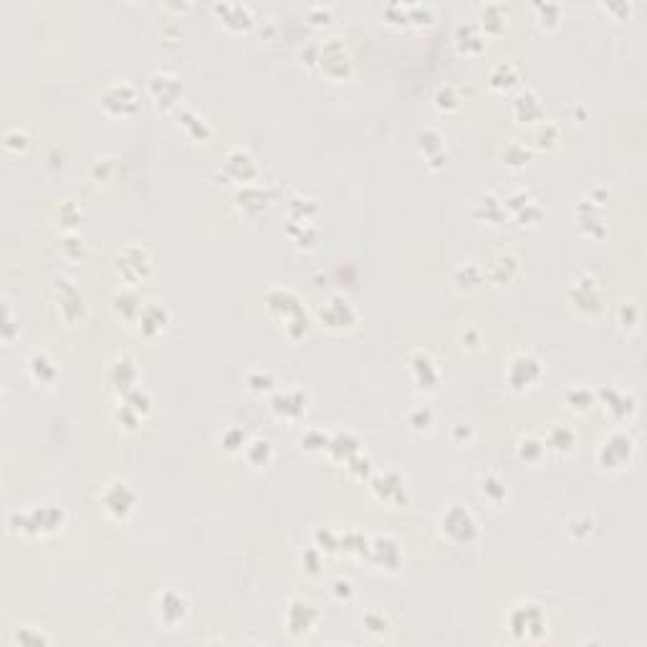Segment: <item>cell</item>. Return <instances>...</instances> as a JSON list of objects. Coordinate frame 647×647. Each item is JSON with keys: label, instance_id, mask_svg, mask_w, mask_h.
<instances>
[{"label": "cell", "instance_id": "5b68a950", "mask_svg": "<svg viewBox=\"0 0 647 647\" xmlns=\"http://www.w3.org/2000/svg\"><path fill=\"white\" fill-rule=\"evenodd\" d=\"M630 453H632V443H630V438H625V435H614L612 440L604 443L599 458H602L604 468H619V466H625L627 463Z\"/></svg>", "mask_w": 647, "mask_h": 647}, {"label": "cell", "instance_id": "e0dca14e", "mask_svg": "<svg viewBox=\"0 0 647 647\" xmlns=\"http://www.w3.org/2000/svg\"><path fill=\"white\" fill-rule=\"evenodd\" d=\"M574 445V432L567 430V427H554L549 432V447L554 450H567V447Z\"/></svg>", "mask_w": 647, "mask_h": 647}, {"label": "cell", "instance_id": "cb8c5ba5", "mask_svg": "<svg viewBox=\"0 0 647 647\" xmlns=\"http://www.w3.org/2000/svg\"><path fill=\"white\" fill-rule=\"evenodd\" d=\"M541 453H544V445H541L539 440H524V443H521V458L536 461Z\"/></svg>", "mask_w": 647, "mask_h": 647}, {"label": "cell", "instance_id": "52a82bcc", "mask_svg": "<svg viewBox=\"0 0 647 647\" xmlns=\"http://www.w3.org/2000/svg\"><path fill=\"white\" fill-rule=\"evenodd\" d=\"M412 372H415V377H417V384L420 387H427V389H432L435 384H438V380H440V374H438V369H435V364H432V360L427 357V354H415L412 357Z\"/></svg>", "mask_w": 647, "mask_h": 647}, {"label": "cell", "instance_id": "484cf974", "mask_svg": "<svg viewBox=\"0 0 647 647\" xmlns=\"http://www.w3.org/2000/svg\"><path fill=\"white\" fill-rule=\"evenodd\" d=\"M238 162H248V157H245L243 152H240V159H238ZM228 165H231V167H236L238 172H240V170H243V167H240V165H236V159H228Z\"/></svg>", "mask_w": 647, "mask_h": 647}, {"label": "cell", "instance_id": "44dd1931", "mask_svg": "<svg viewBox=\"0 0 647 647\" xmlns=\"http://www.w3.org/2000/svg\"><path fill=\"white\" fill-rule=\"evenodd\" d=\"M6 147H8V150H26V147H28V137H26V132H21V130L6 132Z\"/></svg>", "mask_w": 647, "mask_h": 647}, {"label": "cell", "instance_id": "8fae6325", "mask_svg": "<svg viewBox=\"0 0 647 647\" xmlns=\"http://www.w3.org/2000/svg\"><path fill=\"white\" fill-rule=\"evenodd\" d=\"M56 286L64 291V303H61V311H64V317L69 319V321H73V314H71V309L76 311V317H84V299L79 296V291L69 283L66 278H61V281H56Z\"/></svg>", "mask_w": 647, "mask_h": 647}, {"label": "cell", "instance_id": "2e32d148", "mask_svg": "<svg viewBox=\"0 0 647 647\" xmlns=\"http://www.w3.org/2000/svg\"><path fill=\"white\" fill-rule=\"evenodd\" d=\"M481 493L488 501H493V504H501L506 498V486L498 478H493V475H488V478H483L481 481Z\"/></svg>", "mask_w": 647, "mask_h": 647}, {"label": "cell", "instance_id": "30bf717a", "mask_svg": "<svg viewBox=\"0 0 647 647\" xmlns=\"http://www.w3.org/2000/svg\"><path fill=\"white\" fill-rule=\"evenodd\" d=\"M180 91H182V87L175 76L157 73V76L152 79V94L159 99V104H162V101H165V104H175V99L180 96Z\"/></svg>", "mask_w": 647, "mask_h": 647}, {"label": "cell", "instance_id": "ffe728a7", "mask_svg": "<svg viewBox=\"0 0 647 647\" xmlns=\"http://www.w3.org/2000/svg\"><path fill=\"white\" fill-rule=\"evenodd\" d=\"M501 8L498 6H488L486 10H483V26L486 28H490V30H501V26H504V15H496Z\"/></svg>", "mask_w": 647, "mask_h": 647}, {"label": "cell", "instance_id": "4fadbf2b", "mask_svg": "<svg viewBox=\"0 0 647 647\" xmlns=\"http://www.w3.org/2000/svg\"><path fill=\"white\" fill-rule=\"evenodd\" d=\"M288 612H294V614H288V625H291V630H294V632H299V630H301V625L309 627L311 622L317 619V610H314L309 602H301V599H296V602L291 604V610H288Z\"/></svg>", "mask_w": 647, "mask_h": 647}, {"label": "cell", "instance_id": "d6986e66", "mask_svg": "<svg viewBox=\"0 0 647 647\" xmlns=\"http://www.w3.org/2000/svg\"><path fill=\"white\" fill-rule=\"evenodd\" d=\"M162 604H165V607H162V617H167L170 612H175V614H177V619L185 614V602H182L177 594H172V592H170V594L162 599Z\"/></svg>", "mask_w": 647, "mask_h": 647}, {"label": "cell", "instance_id": "6da1fadb", "mask_svg": "<svg viewBox=\"0 0 647 647\" xmlns=\"http://www.w3.org/2000/svg\"><path fill=\"white\" fill-rule=\"evenodd\" d=\"M443 529L455 541H470L475 536V521L470 516V511H466L463 506H450L447 508V513L443 516Z\"/></svg>", "mask_w": 647, "mask_h": 647}, {"label": "cell", "instance_id": "7c38bea8", "mask_svg": "<svg viewBox=\"0 0 647 647\" xmlns=\"http://www.w3.org/2000/svg\"><path fill=\"white\" fill-rule=\"evenodd\" d=\"M130 268L134 271V281H139V278H144V274L150 271V263H147V256H144L139 248H134V258L132 260H127V256H119L116 258V271H119V276H127L130 274Z\"/></svg>", "mask_w": 647, "mask_h": 647}, {"label": "cell", "instance_id": "603a6c76", "mask_svg": "<svg viewBox=\"0 0 647 647\" xmlns=\"http://www.w3.org/2000/svg\"><path fill=\"white\" fill-rule=\"evenodd\" d=\"M30 372L36 374V377H38L41 382H46L44 372L53 374V367H51V362L46 360V357H41V354H38V357H33V360H30Z\"/></svg>", "mask_w": 647, "mask_h": 647}, {"label": "cell", "instance_id": "3957f363", "mask_svg": "<svg viewBox=\"0 0 647 647\" xmlns=\"http://www.w3.org/2000/svg\"><path fill=\"white\" fill-rule=\"evenodd\" d=\"M101 104L109 112L114 109V114H132L137 109V91L130 84H114V87H109L104 91V101Z\"/></svg>", "mask_w": 647, "mask_h": 647}, {"label": "cell", "instance_id": "277c9868", "mask_svg": "<svg viewBox=\"0 0 647 647\" xmlns=\"http://www.w3.org/2000/svg\"><path fill=\"white\" fill-rule=\"evenodd\" d=\"M134 506V493L127 488V483H112L104 493V508L116 518H124Z\"/></svg>", "mask_w": 647, "mask_h": 647}, {"label": "cell", "instance_id": "9c48e42d", "mask_svg": "<svg viewBox=\"0 0 647 647\" xmlns=\"http://www.w3.org/2000/svg\"><path fill=\"white\" fill-rule=\"evenodd\" d=\"M215 13L223 15L225 26H231L236 30H243L251 26V10L240 3H225V6H215Z\"/></svg>", "mask_w": 647, "mask_h": 647}, {"label": "cell", "instance_id": "8992f818", "mask_svg": "<svg viewBox=\"0 0 647 647\" xmlns=\"http://www.w3.org/2000/svg\"><path fill=\"white\" fill-rule=\"evenodd\" d=\"M28 526L26 529H33V531H56L58 526L64 524V513L56 508V506H41V508H33L26 516Z\"/></svg>", "mask_w": 647, "mask_h": 647}, {"label": "cell", "instance_id": "ac0fdd59", "mask_svg": "<svg viewBox=\"0 0 647 647\" xmlns=\"http://www.w3.org/2000/svg\"><path fill=\"white\" fill-rule=\"evenodd\" d=\"M513 81H516V71H513V66L511 64H501L493 71V76H490V84L496 89H508L513 87Z\"/></svg>", "mask_w": 647, "mask_h": 647}, {"label": "cell", "instance_id": "9a60e30c", "mask_svg": "<svg viewBox=\"0 0 647 647\" xmlns=\"http://www.w3.org/2000/svg\"><path fill=\"white\" fill-rule=\"evenodd\" d=\"M513 109H516V114L524 119V122H531L533 116H541V104L536 99H533V94H521L516 101H513Z\"/></svg>", "mask_w": 647, "mask_h": 647}, {"label": "cell", "instance_id": "5bb4252c", "mask_svg": "<svg viewBox=\"0 0 647 647\" xmlns=\"http://www.w3.org/2000/svg\"><path fill=\"white\" fill-rule=\"evenodd\" d=\"M139 321H142V326L147 331H159L165 329V309L162 306H157V303H152V306H144V309H139Z\"/></svg>", "mask_w": 647, "mask_h": 647}, {"label": "cell", "instance_id": "7402d4cb", "mask_svg": "<svg viewBox=\"0 0 647 647\" xmlns=\"http://www.w3.org/2000/svg\"><path fill=\"white\" fill-rule=\"evenodd\" d=\"M410 423L412 427H417V430H427L432 425V412L427 410V407H420V410L410 412Z\"/></svg>", "mask_w": 647, "mask_h": 647}, {"label": "cell", "instance_id": "ba28073f", "mask_svg": "<svg viewBox=\"0 0 647 647\" xmlns=\"http://www.w3.org/2000/svg\"><path fill=\"white\" fill-rule=\"evenodd\" d=\"M321 319H326V321H329V326H346V324H352L357 317H354V311H352V306H349V301H342V299H331V301L321 309Z\"/></svg>", "mask_w": 647, "mask_h": 647}, {"label": "cell", "instance_id": "d4e9b609", "mask_svg": "<svg viewBox=\"0 0 647 647\" xmlns=\"http://www.w3.org/2000/svg\"><path fill=\"white\" fill-rule=\"evenodd\" d=\"M435 101H438L440 109H453L458 107V96H455V91L450 87L447 89H440L438 96H435Z\"/></svg>", "mask_w": 647, "mask_h": 647}, {"label": "cell", "instance_id": "7a4b0ae2", "mask_svg": "<svg viewBox=\"0 0 647 647\" xmlns=\"http://www.w3.org/2000/svg\"><path fill=\"white\" fill-rule=\"evenodd\" d=\"M541 364L533 357H526V354H521V357H516V360L511 362V372H508V380H511V387L513 389H529L533 387V382L541 380Z\"/></svg>", "mask_w": 647, "mask_h": 647}]
</instances>
